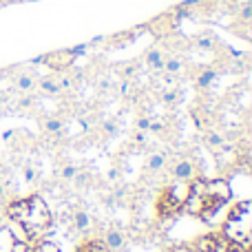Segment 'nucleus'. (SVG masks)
<instances>
[{
    "label": "nucleus",
    "mask_w": 252,
    "mask_h": 252,
    "mask_svg": "<svg viewBox=\"0 0 252 252\" xmlns=\"http://www.w3.org/2000/svg\"><path fill=\"white\" fill-rule=\"evenodd\" d=\"M232 190L226 179H204V182H190V192L186 197V210L192 217H199L201 221H210L217 210L230 201Z\"/></svg>",
    "instance_id": "f257e3e1"
},
{
    "label": "nucleus",
    "mask_w": 252,
    "mask_h": 252,
    "mask_svg": "<svg viewBox=\"0 0 252 252\" xmlns=\"http://www.w3.org/2000/svg\"><path fill=\"white\" fill-rule=\"evenodd\" d=\"M7 217L11 223H18L25 230L27 239L42 235L51 226V210L40 195H31L25 199H11L7 204Z\"/></svg>",
    "instance_id": "f03ea898"
},
{
    "label": "nucleus",
    "mask_w": 252,
    "mask_h": 252,
    "mask_svg": "<svg viewBox=\"0 0 252 252\" xmlns=\"http://www.w3.org/2000/svg\"><path fill=\"white\" fill-rule=\"evenodd\" d=\"M250 213H252L250 201H237V204L230 208V213H228L226 221H223V228H221L223 239L235 244V246H239V248H244V250H250V246H252V241H250V230H252Z\"/></svg>",
    "instance_id": "7ed1b4c3"
},
{
    "label": "nucleus",
    "mask_w": 252,
    "mask_h": 252,
    "mask_svg": "<svg viewBox=\"0 0 252 252\" xmlns=\"http://www.w3.org/2000/svg\"><path fill=\"white\" fill-rule=\"evenodd\" d=\"M190 192V182H173L168 186H164L157 195L155 201V213L157 217H173L186 204V197Z\"/></svg>",
    "instance_id": "20e7f679"
},
{
    "label": "nucleus",
    "mask_w": 252,
    "mask_h": 252,
    "mask_svg": "<svg viewBox=\"0 0 252 252\" xmlns=\"http://www.w3.org/2000/svg\"><path fill=\"white\" fill-rule=\"evenodd\" d=\"M80 53V49L75 51V49H62V51H53V53H47V56L40 58V62H44V64H49L51 69L56 71H64L66 66L73 64L75 56Z\"/></svg>",
    "instance_id": "39448f33"
},
{
    "label": "nucleus",
    "mask_w": 252,
    "mask_h": 252,
    "mask_svg": "<svg viewBox=\"0 0 252 252\" xmlns=\"http://www.w3.org/2000/svg\"><path fill=\"white\" fill-rule=\"evenodd\" d=\"M173 175L179 182H192L195 179V164L190 159H179L173 168Z\"/></svg>",
    "instance_id": "423d86ee"
},
{
    "label": "nucleus",
    "mask_w": 252,
    "mask_h": 252,
    "mask_svg": "<svg viewBox=\"0 0 252 252\" xmlns=\"http://www.w3.org/2000/svg\"><path fill=\"white\" fill-rule=\"evenodd\" d=\"M164 60H166L164 51H161V49H157V47L148 49V51L144 53V62H146V66H148V69H153V71H161V69H164Z\"/></svg>",
    "instance_id": "0eeeda50"
},
{
    "label": "nucleus",
    "mask_w": 252,
    "mask_h": 252,
    "mask_svg": "<svg viewBox=\"0 0 252 252\" xmlns=\"http://www.w3.org/2000/svg\"><path fill=\"white\" fill-rule=\"evenodd\" d=\"M35 82H38V80L31 73H18L16 78H13V89H16L18 93H31V91H35Z\"/></svg>",
    "instance_id": "6e6552de"
},
{
    "label": "nucleus",
    "mask_w": 252,
    "mask_h": 252,
    "mask_svg": "<svg viewBox=\"0 0 252 252\" xmlns=\"http://www.w3.org/2000/svg\"><path fill=\"white\" fill-rule=\"evenodd\" d=\"M184 69H186V62L182 60V58H177V56H173V58H166L164 60V73L166 75H170V78H179V75L184 73Z\"/></svg>",
    "instance_id": "1a4fd4ad"
},
{
    "label": "nucleus",
    "mask_w": 252,
    "mask_h": 252,
    "mask_svg": "<svg viewBox=\"0 0 252 252\" xmlns=\"http://www.w3.org/2000/svg\"><path fill=\"white\" fill-rule=\"evenodd\" d=\"M35 89H38L40 93H44V95H60L62 93L60 82L53 78H44V80H40V82H35Z\"/></svg>",
    "instance_id": "9d476101"
},
{
    "label": "nucleus",
    "mask_w": 252,
    "mask_h": 252,
    "mask_svg": "<svg viewBox=\"0 0 252 252\" xmlns=\"http://www.w3.org/2000/svg\"><path fill=\"white\" fill-rule=\"evenodd\" d=\"M104 246L109 248L111 252H118V250H122L124 248V235L120 230H109L106 232V241H104Z\"/></svg>",
    "instance_id": "9b49d317"
},
{
    "label": "nucleus",
    "mask_w": 252,
    "mask_h": 252,
    "mask_svg": "<svg viewBox=\"0 0 252 252\" xmlns=\"http://www.w3.org/2000/svg\"><path fill=\"white\" fill-rule=\"evenodd\" d=\"M16 237H13V230L9 228H0V252H13V244H16Z\"/></svg>",
    "instance_id": "f8f14e48"
},
{
    "label": "nucleus",
    "mask_w": 252,
    "mask_h": 252,
    "mask_svg": "<svg viewBox=\"0 0 252 252\" xmlns=\"http://www.w3.org/2000/svg\"><path fill=\"white\" fill-rule=\"evenodd\" d=\"M206 146H210L213 151H221V148H226L223 135L219 133V130H208V133H206Z\"/></svg>",
    "instance_id": "ddd939ff"
},
{
    "label": "nucleus",
    "mask_w": 252,
    "mask_h": 252,
    "mask_svg": "<svg viewBox=\"0 0 252 252\" xmlns=\"http://www.w3.org/2000/svg\"><path fill=\"white\" fill-rule=\"evenodd\" d=\"M75 252H111L109 248H106L102 241H97V239H87V241H82V244L78 246V250Z\"/></svg>",
    "instance_id": "4468645a"
},
{
    "label": "nucleus",
    "mask_w": 252,
    "mask_h": 252,
    "mask_svg": "<svg viewBox=\"0 0 252 252\" xmlns=\"http://www.w3.org/2000/svg\"><path fill=\"white\" fill-rule=\"evenodd\" d=\"M164 164H166L164 153H153V155L148 157V161H146V170L148 173H157V170L164 168Z\"/></svg>",
    "instance_id": "2eb2a0df"
},
{
    "label": "nucleus",
    "mask_w": 252,
    "mask_h": 252,
    "mask_svg": "<svg viewBox=\"0 0 252 252\" xmlns=\"http://www.w3.org/2000/svg\"><path fill=\"white\" fill-rule=\"evenodd\" d=\"M195 47L201 49V51H213V49L217 47V42H215L213 35L204 33V35H197V38H195Z\"/></svg>",
    "instance_id": "dca6fc26"
},
{
    "label": "nucleus",
    "mask_w": 252,
    "mask_h": 252,
    "mask_svg": "<svg viewBox=\"0 0 252 252\" xmlns=\"http://www.w3.org/2000/svg\"><path fill=\"white\" fill-rule=\"evenodd\" d=\"M215 78H217V73H215L213 69H206V71H201V73L197 75V87H199V89H206V87H210Z\"/></svg>",
    "instance_id": "f3484780"
},
{
    "label": "nucleus",
    "mask_w": 252,
    "mask_h": 252,
    "mask_svg": "<svg viewBox=\"0 0 252 252\" xmlns=\"http://www.w3.org/2000/svg\"><path fill=\"white\" fill-rule=\"evenodd\" d=\"M31 250L33 252H60V246L49 239H40L38 244H35V248H31Z\"/></svg>",
    "instance_id": "a211bd4d"
},
{
    "label": "nucleus",
    "mask_w": 252,
    "mask_h": 252,
    "mask_svg": "<svg viewBox=\"0 0 252 252\" xmlns=\"http://www.w3.org/2000/svg\"><path fill=\"white\" fill-rule=\"evenodd\" d=\"M239 20H241V25H246V27H248L250 22H252V2H250V0H246V2L241 4V9H239Z\"/></svg>",
    "instance_id": "6ab92c4d"
},
{
    "label": "nucleus",
    "mask_w": 252,
    "mask_h": 252,
    "mask_svg": "<svg viewBox=\"0 0 252 252\" xmlns=\"http://www.w3.org/2000/svg\"><path fill=\"white\" fill-rule=\"evenodd\" d=\"M78 173H80V168L75 164H66V166H62L60 177L64 179V182H73V179L78 177Z\"/></svg>",
    "instance_id": "aec40b11"
},
{
    "label": "nucleus",
    "mask_w": 252,
    "mask_h": 252,
    "mask_svg": "<svg viewBox=\"0 0 252 252\" xmlns=\"http://www.w3.org/2000/svg\"><path fill=\"white\" fill-rule=\"evenodd\" d=\"M73 223H75V230H89V226H91V219H89L87 213H75L73 217Z\"/></svg>",
    "instance_id": "412c9836"
},
{
    "label": "nucleus",
    "mask_w": 252,
    "mask_h": 252,
    "mask_svg": "<svg viewBox=\"0 0 252 252\" xmlns=\"http://www.w3.org/2000/svg\"><path fill=\"white\" fill-rule=\"evenodd\" d=\"M42 128L47 130V133H60L62 130V122L58 118H49L42 122Z\"/></svg>",
    "instance_id": "4be33fe9"
},
{
    "label": "nucleus",
    "mask_w": 252,
    "mask_h": 252,
    "mask_svg": "<svg viewBox=\"0 0 252 252\" xmlns=\"http://www.w3.org/2000/svg\"><path fill=\"white\" fill-rule=\"evenodd\" d=\"M161 102H164V104H175V102H177V91H175V89H166V91L161 93Z\"/></svg>",
    "instance_id": "5701e85b"
},
{
    "label": "nucleus",
    "mask_w": 252,
    "mask_h": 252,
    "mask_svg": "<svg viewBox=\"0 0 252 252\" xmlns=\"http://www.w3.org/2000/svg\"><path fill=\"white\" fill-rule=\"evenodd\" d=\"M148 128H151V118H139L137 120V130H144V133H148Z\"/></svg>",
    "instance_id": "b1692460"
},
{
    "label": "nucleus",
    "mask_w": 252,
    "mask_h": 252,
    "mask_svg": "<svg viewBox=\"0 0 252 252\" xmlns=\"http://www.w3.org/2000/svg\"><path fill=\"white\" fill-rule=\"evenodd\" d=\"M148 130H153V133H161V130H164V124L157 122V120H155V122L151 120V128H148Z\"/></svg>",
    "instance_id": "393cba45"
},
{
    "label": "nucleus",
    "mask_w": 252,
    "mask_h": 252,
    "mask_svg": "<svg viewBox=\"0 0 252 252\" xmlns=\"http://www.w3.org/2000/svg\"><path fill=\"white\" fill-rule=\"evenodd\" d=\"M25 179H27V182H33V179H35V170L31 168V166H27V168H25Z\"/></svg>",
    "instance_id": "a878e982"
},
{
    "label": "nucleus",
    "mask_w": 252,
    "mask_h": 252,
    "mask_svg": "<svg viewBox=\"0 0 252 252\" xmlns=\"http://www.w3.org/2000/svg\"><path fill=\"white\" fill-rule=\"evenodd\" d=\"M109 179H111V182H118V179H120V170L118 168H111L109 170Z\"/></svg>",
    "instance_id": "bb28decb"
},
{
    "label": "nucleus",
    "mask_w": 252,
    "mask_h": 252,
    "mask_svg": "<svg viewBox=\"0 0 252 252\" xmlns=\"http://www.w3.org/2000/svg\"><path fill=\"white\" fill-rule=\"evenodd\" d=\"M4 102H7V95H4V93L0 91V106H4Z\"/></svg>",
    "instance_id": "cd10ccee"
},
{
    "label": "nucleus",
    "mask_w": 252,
    "mask_h": 252,
    "mask_svg": "<svg viewBox=\"0 0 252 252\" xmlns=\"http://www.w3.org/2000/svg\"><path fill=\"white\" fill-rule=\"evenodd\" d=\"M170 252H192L190 248H175V250H170Z\"/></svg>",
    "instance_id": "c85d7f7f"
},
{
    "label": "nucleus",
    "mask_w": 252,
    "mask_h": 252,
    "mask_svg": "<svg viewBox=\"0 0 252 252\" xmlns=\"http://www.w3.org/2000/svg\"><path fill=\"white\" fill-rule=\"evenodd\" d=\"M9 2H16V0H0V4H9Z\"/></svg>",
    "instance_id": "c756f323"
},
{
    "label": "nucleus",
    "mask_w": 252,
    "mask_h": 252,
    "mask_svg": "<svg viewBox=\"0 0 252 252\" xmlns=\"http://www.w3.org/2000/svg\"><path fill=\"white\" fill-rule=\"evenodd\" d=\"M0 195H2V190H0Z\"/></svg>",
    "instance_id": "7c9ffc66"
},
{
    "label": "nucleus",
    "mask_w": 252,
    "mask_h": 252,
    "mask_svg": "<svg viewBox=\"0 0 252 252\" xmlns=\"http://www.w3.org/2000/svg\"><path fill=\"white\" fill-rule=\"evenodd\" d=\"M0 7H2V4H0Z\"/></svg>",
    "instance_id": "2f4dec72"
}]
</instances>
